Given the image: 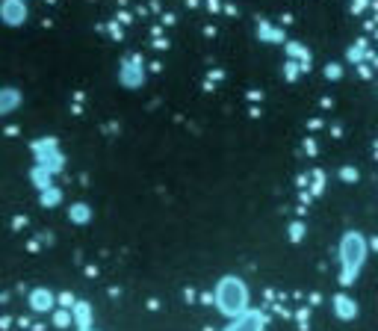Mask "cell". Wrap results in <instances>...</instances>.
<instances>
[{"label": "cell", "instance_id": "obj_1", "mask_svg": "<svg viewBox=\"0 0 378 331\" xmlns=\"http://www.w3.org/2000/svg\"><path fill=\"white\" fill-rule=\"evenodd\" d=\"M337 255H340V284L349 287V284L358 281V275L366 267V258H370L366 237L361 234V231H346V234L340 237Z\"/></svg>", "mask_w": 378, "mask_h": 331}, {"label": "cell", "instance_id": "obj_2", "mask_svg": "<svg viewBox=\"0 0 378 331\" xmlns=\"http://www.w3.org/2000/svg\"><path fill=\"white\" fill-rule=\"evenodd\" d=\"M216 307L225 316H240L249 311V287L242 278L237 275H225L219 284H216Z\"/></svg>", "mask_w": 378, "mask_h": 331}, {"label": "cell", "instance_id": "obj_3", "mask_svg": "<svg viewBox=\"0 0 378 331\" xmlns=\"http://www.w3.org/2000/svg\"><path fill=\"white\" fill-rule=\"evenodd\" d=\"M24 18H27L24 0H3V3H0V21H3V24L18 27V24H24Z\"/></svg>", "mask_w": 378, "mask_h": 331}, {"label": "cell", "instance_id": "obj_4", "mask_svg": "<svg viewBox=\"0 0 378 331\" xmlns=\"http://www.w3.org/2000/svg\"><path fill=\"white\" fill-rule=\"evenodd\" d=\"M331 305H334V316L343 319V323H352V319L358 316V302H354L352 296H346V293H337Z\"/></svg>", "mask_w": 378, "mask_h": 331}, {"label": "cell", "instance_id": "obj_5", "mask_svg": "<svg viewBox=\"0 0 378 331\" xmlns=\"http://www.w3.org/2000/svg\"><path fill=\"white\" fill-rule=\"evenodd\" d=\"M225 331H263V316L258 311H246V314L233 316V323Z\"/></svg>", "mask_w": 378, "mask_h": 331}, {"label": "cell", "instance_id": "obj_6", "mask_svg": "<svg viewBox=\"0 0 378 331\" xmlns=\"http://www.w3.org/2000/svg\"><path fill=\"white\" fill-rule=\"evenodd\" d=\"M18 104H21V95L15 89H0V116L12 113Z\"/></svg>", "mask_w": 378, "mask_h": 331}, {"label": "cell", "instance_id": "obj_7", "mask_svg": "<svg viewBox=\"0 0 378 331\" xmlns=\"http://www.w3.org/2000/svg\"><path fill=\"white\" fill-rule=\"evenodd\" d=\"M33 305H36V311H44V307H51V296L48 293H33Z\"/></svg>", "mask_w": 378, "mask_h": 331}, {"label": "cell", "instance_id": "obj_8", "mask_svg": "<svg viewBox=\"0 0 378 331\" xmlns=\"http://www.w3.org/2000/svg\"><path fill=\"white\" fill-rule=\"evenodd\" d=\"M71 213H74V222H86V207L83 204H77Z\"/></svg>", "mask_w": 378, "mask_h": 331}, {"label": "cell", "instance_id": "obj_9", "mask_svg": "<svg viewBox=\"0 0 378 331\" xmlns=\"http://www.w3.org/2000/svg\"><path fill=\"white\" fill-rule=\"evenodd\" d=\"M340 178H346V181H354V178H358V175H354V169H343V172H340Z\"/></svg>", "mask_w": 378, "mask_h": 331}]
</instances>
